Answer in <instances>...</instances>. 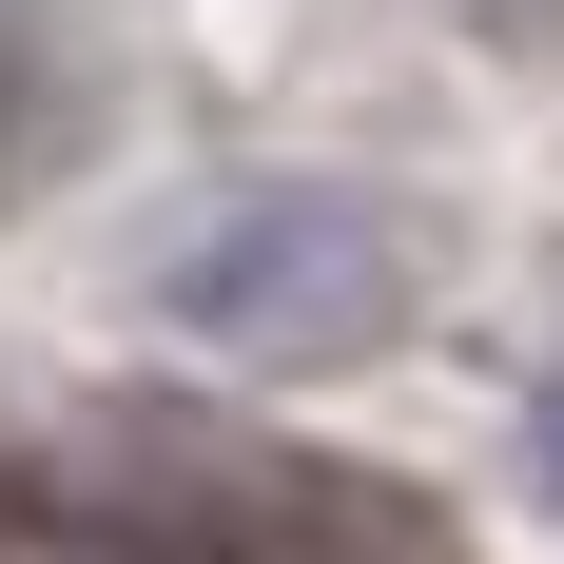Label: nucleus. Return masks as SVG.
<instances>
[{
	"label": "nucleus",
	"mask_w": 564,
	"mask_h": 564,
	"mask_svg": "<svg viewBox=\"0 0 564 564\" xmlns=\"http://www.w3.org/2000/svg\"><path fill=\"white\" fill-rule=\"evenodd\" d=\"M156 292H175V332H215V350H370L409 312V234L370 195H332V175H273V195H215L175 234Z\"/></svg>",
	"instance_id": "2"
},
{
	"label": "nucleus",
	"mask_w": 564,
	"mask_h": 564,
	"mask_svg": "<svg viewBox=\"0 0 564 564\" xmlns=\"http://www.w3.org/2000/svg\"><path fill=\"white\" fill-rule=\"evenodd\" d=\"M545 467H564V390H545Z\"/></svg>",
	"instance_id": "3"
},
{
	"label": "nucleus",
	"mask_w": 564,
	"mask_h": 564,
	"mask_svg": "<svg viewBox=\"0 0 564 564\" xmlns=\"http://www.w3.org/2000/svg\"><path fill=\"white\" fill-rule=\"evenodd\" d=\"M40 525L78 564H448L429 545V507H390V487H350V467L312 448H195V429H137V448L58 467Z\"/></svg>",
	"instance_id": "1"
}]
</instances>
